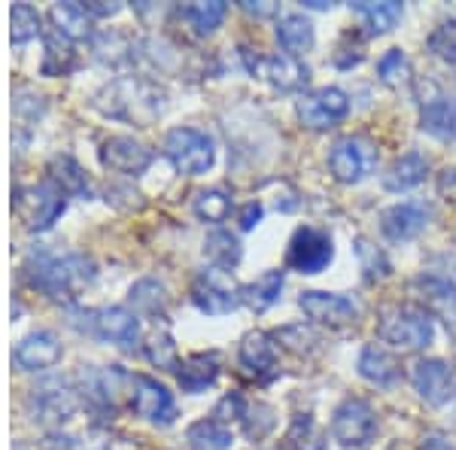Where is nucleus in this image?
<instances>
[{
  "mask_svg": "<svg viewBox=\"0 0 456 450\" xmlns=\"http://www.w3.org/2000/svg\"><path fill=\"white\" fill-rule=\"evenodd\" d=\"M64 192L55 186L53 180L40 183L37 189H31V198H25V219H28V228L31 232H43L55 223L58 217L64 213Z\"/></svg>",
  "mask_w": 456,
  "mask_h": 450,
  "instance_id": "21",
  "label": "nucleus"
},
{
  "mask_svg": "<svg viewBox=\"0 0 456 450\" xmlns=\"http://www.w3.org/2000/svg\"><path fill=\"white\" fill-rule=\"evenodd\" d=\"M259 219H262V204L259 201L244 204V208H240V213H238V223H240V228H244V232H249V228L259 225Z\"/></svg>",
  "mask_w": 456,
  "mask_h": 450,
  "instance_id": "44",
  "label": "nucleus"
},
{
  "mask_svg": "<svg viewBox=\"0 0 456 450\" xmlns=\"http://www.w3.org/2000/svg\"><path fill=\"white\" fill-rule=\"evenodd\" d=\"M244 61L253 77H262L268 79L274 88H281V92H301L307 83H311V68H307L301 58L296 55H253L249 49H244Z\"/></svg>",
  "mask_w": 456,
  "mask_h": 450,
  "instance_id": "10",
  "label": "nucleus"
},
{
  "mask_svg": "<svg viewBox=\"0 0 456 450\" xmlns=\"http://www.w3.org/2000/svg\"><path fill=\"white\" fill-rule=\"evenodd\" d=\"M176 378L186 393H204L219 378V356L216 353H195V356L183 359Z\"/></svg>",
  "mask_w": 456,
  "mask_h": 450,
  "instance_id": "24",
  "label": "nucleus"
},
{
  "mask_svg": "<svg viewBox=\"0 0 456 450\" xmlns=\"http://www.w3.org/2000/svg\"><path fill=\"white\" fill-rule=\"evenodd\" d=\"M143 353L152 365L161 372H180V356H176V344L167 331H152L143 344Z\"/></svg>",
  "mask_w": 456,
  "mask_h": 450,
  "instance_id": "36",
  "label": "nucleus"
},
{
  "mask_svg": "<svg viewBox=\"0 0 456 450\" xmlns=\"http://www.w3.org/2000/svg\"><path fill=\"white\" fill-rule=\"evenodd\" d=\"M432 210L426 208L423 201H402L393 204L380 213V232H384L387 241L393 243H404V241H414L417 234L429 225Z\"/></svg>",
  "mask_w": 456,
  "mask_h": 450,
  "instance_id": "16",
  "label": "nucleus"
},
{
  "mask_svg": "<svg viewBox=\"0 0 456 450\" xmlns=\"http://www.w3.org/2000/svg\"><path fill=\"white\" fill-rule=\"evenodd\" d=\"M429 49L441 58V61L456 64V19L441 21L436 31L429 34Z\"/></svg>",
  "mask_w": 456,
  "mask_h": 450,
  "instance_id": "43",
  "label": "nucleus"
},
{
  "mask_svg": "<svg viewBox=\"0 0 456 450\" xmlns=\"http://www.w3.org/2000/svg\"><path fill=\"white\" fill-rule=\"evenodd\" d=\"M378 335L402 350H423L436 338L432 316L417 305H387L378 314Z\"/></svg>",
  "mask_w": 456,
  "mask_h": 450,
  "instance_id": "3",
  "label": "nucleus"
},
{
  "mask_svg": "<svg viewBox=\"0 0 456 450\" xmlns=\"http://www.w3.org/2000/svg\"><path fill=\"white\" fill-rule=\"evenodd\" d=\"M204 256H208V262L213 265V268L232 271L234 265L244 259V247H240V241L234 238L232 232L216 228V232H210L208 241H204Z\"/></svg>",
  "mask_w": 456,
  "mask_h": 450,
  "instance_id": "30",
  "label": "nucleus"
},
{
  "mask_svg": "<svg viewBox=\"0 0 456 450\" xmlns=\"http://www.w3.org/2000/svg\"><path fill=\"white\" fill-rule=\"evenodd\" d=\"M420 128L438 140H456V101L436 98L420 110Z\"/></svg>",
  "mask_w": 456,
  "mask_h": 450,
  "instance_id": "27",
  "label": "nucleus"
},
{
  "mask_svg": "<svg viewBox=\"0 0 456 450\" xmlns=\"http://www.w3.org/2000/svg\"><path fill=\"white\" fill-rule=\"evenodd\" d=\"M356 256L359 262H362V271H365V280H384L389 277V259L384 253H380L378 247H374L371 241L365 238H356Z\"/></svg>",
  "mask_w": 456,
  "mask_h": 450,
  "instance_id": "42",
  "label": "nucleus"
},
{
  "mask_svg": "<svg viewBox=\"0 0 456 450\" xmlns=\"http://www.w3.org/2000/svg\"><path fill=\"white\" fill-rule=\"evenodd\" d=\"M165 156L171 159V165L180 174L198 176V174H208L210 168H213L216 150H213V140L204 135L201 128H189V125H180V128L167 131Z\"/></svg>",
  "mask_w": 456,
  "mask_h": 450,
  "instance_id": "4",
  "label": "nucleus"
},
{
  "mask_svg": "<svg viewBox=\"0 0 456 450\" xmlns=\"http://www.w3.org/2000/svg\"><path fill=\"white\" fill-rule=\"evenodd\" d=\"M378 165V150L369 137L362 135H347L341 140H335L332 152H329V171L338 183L344 186H356L365 176L374 171Z\"/></svg>",
  "mask_w": 456,
  "mask_h": 450,
  "instance_id": "6",
  "label": "nucleus"
},
{
  "mask_svg": "<svg viewBox=\"0 0 456 450\" xmlns=\"http://www.w3.org/2000/svg\"><path fill=\"white\" fill-rule=\"evenodd\" d=\"M359 378L374 383V387H393L399 380L402 368H399V359L393 356L389 350L378 344H369L362 353H359Z\"/></svg>",
  "mask_w": 456,
  "mask_h": 450,
  "instance_id": "22",
  "label": "nucleus"
},
{
  "mask_svg": "<svg viewBox=\"0 0 456 450\" xmlns=\"http://www.w3.org/2000/svg\"><path fill=\"white\" fill-rule=\"evenodd\" d=\"M335 256L332 247V234L326 228L316 225H301L289 241V250H286V265L298 274H320V271L329 268Z\"/></svg>",
  "mask_w": 456,
  "mask_h": 450,
  "instance_id": "8",
  "label": "nucleus"
},
{
  "mask_svg": "<svg viewBox=\"0 0 456 450\" xmlns=\"http://www.w3.org/2000/svg\"><path fill=\"white\" fill-rule=\"evenodd\" d=\"M53 25L55 34H61L64 40H86L92 34V21H88V12L83 10V4H55L53 6Z\"/></svg>",
  "mask_w": 456,
  "mask_h": 450,
  "instance_id": "31",
  "label": "nucleus"
},
{
  "mask_svg": "<svg viewBox=\"0 0 456 450\" xmlns=\"http://www.w3.org/2000/svg\"><path fill=\"white\" fill-rule=\"evenodd\" d=\"M378 73H380V79H384L387 86L402 88L411 79L408 55H404L402 49H387V53L380 55V61H378Z\"/></svg>",
  "mask_w": 456,
  "mask_h": 450,
  "instance_id": "39",
  "label": "nucleus"
},
{
  "mask_svg": "<svg viewBox=\"0 0 456 450\" xmlns=\"http://www.w3.org/2000/svg\"><path fill=\"white\" fill-rule=\"evenodd\" d=\"M83 10L88 12V19H107V16H116L119 12V4H83Z\"/></svg>",
  "mask_w": 456,
  "mask_h": 450,
  "instance_id": "45",
  "label": "nucleus"
},
{
  "mask_svg": "<svg viewBox=\"0 0 456 450\" xmlns=\"http://www.w3.org/2000/svg\"><path fill=\"white\" fill-rule=\"evenodd\" d=\"M438 189L444 192H451V195H456V168H447L444 174H441V180H438Z\"/></svg>",
  "mask_w": 456,
  "mask_h": 450,
  "instance_id": "47",
  "label": "nucleus"
},
{
  "mask_svg": "<svg viewBox=\"0 0 456 450\" xmlns=\"http://www.w3.org/2000/svg\"><path fill=\"white\" fill-rule=\"evenodd\" d=\"M423 450H453V447L447 445V438H441V435H429V438H426V445H423Z\"/></svg>",
  "mask_w": 456,
  "mask_h": 450,
  "instance_id": "48",
  "label": "nucleus"
},
{
  "mask_svg": "<svg viewBox=\"0 0 456 450\" xmlns=\"http://www.w3.org/2000/svg\"><path fill=\"white\" fill-rule=\"evenodd\" d=\"M411 290H414L417 301H420L426 314L441 316L447 326L456 323V283H451V280L441 274H432V271H423V274L414 277Z\"/></svg>",
  "mask_w": 456,
  "mask_h": 450,
  "instance_id": "15",
  "label": "nucleus"
},
{
  "mask_svg": "<svg viewBox=\"0 0 456 450\" xmlns=\"http://www.w3.org/2000/svg\"><path fill=\"white\" fill-rule=\"evenodd\" d=\"M10 25H12V43H28L40 34V12L31 4H16L10 12Z\"/></svg>",
  "mask_w": 456,
  "mask_h": 450,
  "instance_id": "40",
  "label": "nucleus"
},
{
  "mask_svg": "<svg viewBox=\"0 0 456 450\" xmlns=\"http://www.w3.org/2000/svg\"><path fill=\"white\" fill-rule=\"evenodd\" d=\"M28 405H31V411L40 420H55L58 423V420H68L73 414L77 398H73V389H68V383L53 378V380H43L40 387L34 389Z\"/></svg>",
  "mask_w": 456,
  "mask_h": 450,
  "instance_id": "20",
  "label": "nucleus"
},
{
  "mask_svg": "<svg viewBox=\"0 0 456 450\" xmlns=\"http://www.w3.org/2000/svg\"><path fill=\"white\" fill-rule=\"evenodd\" d=\"M350 10L369 25L371 34H389L404 16V4H399V0H384V4L359 0V4H350Z\"/></svg>",
  "mask_w": 456,
  "mask_h": 450,
  "instance_id": "28",
  "label": "nucleus"
},
{
  "mask_svg": "<svg viewBox=\"0 0 456 450\" xmlns=\"http://www.w3.org/2000/svg\"><path fill=\"white\" fill-rule=\"evenodd\" d=\"M79 326H83L88 335L98 338V341H110L119 347H134L137 335H141V326H137V316L125 307H94V311L79 314Z\"/></svg>",
  "mask_w": 456,
  "mask_h": 450,
  "instance_id": "11",
  "label": "nucleus"
},
{
  "mask_svg": "<svg viewBox=\"0 0 456 450\" xmlns=\"http://www.w3.org/2000/svg\"><path fill=\"white\" fill-rule=\"evenodd\" d=\"M411 383H414L417 396L432 408L447 405L456 393V374L444 359H417L411 365Z\"/></svg>",
  "mask_w": 456,
  "mask_h": 450,
  "instance_id": "14",
  "label": "nucleus"
},
{
  "mask_svg": "<svg viewBox=\"0 0 456 450\" xmlns=\"http://www.w3.org/2000/svg\"><path fill=\"white\" fill-rule=\"evenodd\" d=\"M298 307L305 311V316L316 326H329V329H341L356 323L359 307L356 301L347 299V295H338V292H320V290H307L301 292Z\"/></svg>",
  "mask_w": 456,
  "mask_h": 450,
  "instance_id": "12",
  "label": "nucleus"
},
{
  "mask_svg": "<svg viewBox=\"0 0 456 450\" xmlns=\"http://www.w3.org/2000/svg\"><path fill=\"white\" fill-rule=\"evenodd\" d=\"M77 64V53H73L70 40H64L61 34L46 37V55H43V73L46 77H64Z\"/></svg>",
  "mask_w": 456,
  "mask_h": 450,
  "instance_id": "34",
  "label": "nucleus"
},
{
  "mask_svg": "<svg viewBox=\"0 0 456 450\" xmlns=\"http://www.w3.org/2000/svg\"><path fill=\"white\" fill-rule=\"evenodd\" d=\"M378 435V414H374L371 402L365 398H344L332 414V438L347 450L369 447Z\"/></svg>",
  "mask_w": 456,
  "mask_h": 450,
  "instance_id": "5",
  "label": "nucleus"
},
{
  "mask_svg": "<svg viewBox=\"0 0 456 450\" xmlns=\"http://www.w3.org/2000/svg\"><path fill=\"white\" fill-rule=\"evenodd\" d=\"M180 16L195 28L198 34H213L223 19L228 16V4L225 0H210V4H189L180 10Z\"/></svg>",
  "mask_w": 456,
  "mask_h": 450,
  "instance_id": "33",
  "label": "nucleus"
},
{
  "mask_svg": "<svg viewBox=\"0 0 456 450\" xmlns=\"http://www.w3.org/2000/svg\"><path fill=\"white\" fill-rule=\"evenodd\" d=\"M347 113H350V98H347V92L338 86L314 88V92H307L305 98L298 101V119L311 131L335 128L338 122L347 119Z\"/></svg>",
  "mask_w": 456,
  "mask_h": 450,
  "instance_id": "9",
  "label": "nucleus"
},
{
  "mask_svg": "<svg viewBox=\"0 0 456 450\" xmlns=\"http://www.w3.org/2000/svg\"><path fill=\"white\" fill-rule=\"evenodd\" d=\"M131 408H134L137 417L159 426L174 423L176 417V402L167 393V387L159 383L156 378H146V374H134L131 378Z\"/></svg>",
  "mask_w": 456,
  "mask_h": 450,
  "instance_id": "13",
  "label": "nucleus"
},
{
  "mask_svg": "<svg viewBox=\"0 0 456 450\" xmlns=\"http://www.w3.org/2000/svg\"><path fill=\"white\" fill-rule=\"evenodd\" d=\"M189 438V447L192 450H225L232 447V430L225 423H219L216 417H208V420H198V423L189 426L186 432Z\"/></svg>",
  "mask_w": 456,
  "mask_h": 450,
  "instance_id": "32",
  "label": "nucleus"
},
{
  "mask_svg": "<svg viewBox=\"0 0 456 450\" xmlns=\"http://www.w3.org/2000/svg\"><path fill=\"white\" fill-rule=\"evenodd\" d=\"M101 113L113 116V119H125V122H137L146 125L165 110V92L156 88L152 83H143V79H116L110 83L104 92L94 98Z\"/></svg>",
  "mask_w": 456,
  "mask_h": 450,
  "instance_id": "1",
  "label": "nucleus"
},
{
  "mask_svg": "<svg viewBox=\"0 0 456 450\" xmlns=\"http://www.w3.org/2000/svg\"><path fill=\"white\" fill-rule=\"evenodd\" d=\"M286 447L289 450H322L326 441H322V432L316 426V420L311 414H296L286 430Z\"/></svg>",
  "mask_w": 456,
  "mask_h": 450,
  "instance_id": "35",
  "label": "nucleus"
},
{
  "mask_svg": "<svg viewBox=\"0 0 456 450\" xmlns=\"http://www.w3.org/2000/svg\"><path fill=\"white\" fill-rule=\"evenodd\" d=\"M31 274V286L40 292H46L49 299H77V292L86 283L94 280V262L83 253H68V256H40L34 268H28Z\"/></svg>",
  "mask_w": 456,
  "mask_h": 450,
  "instance_id": "2",
  "label": "nucleus"
},
{
  "mask_svg": "<svg viewBox=\"0 0 456 450\" xmlns=\"http://www.w3.org/2000/svg\"><path fill=\"white\" fill-rule=\"evenodd\" d=\"M195 217L204 219V223H225L228 213H232V198L225 195L223 189H204L195 195Z\"/></svg>",
  "mask_w": 456,
  "mask_h": 450,
  "instance_id": "37",
  "label": "nucleus"
},
{
  "mask_svg": "<svg viewBox=\"0 0 456 450\" xmlns=\"http://www.w3.org/2000/svg\"><path fill=\"white\" fill-rule=\"evenodd\" d=\"M238 363L247 374H253L256 380H271L277 378V341L274 335H265V331H247L240 338L238 347Z\"/></svg>",
  "mask_w": 456,
  "mask_h": 450,
  "instance_id": "17",
  "label": "nucleus"
},
{
  "mask_svg": "<svg viewBox=\"0 0 456 450\" xmlns=\"http://www.w3.org/2000/svg\"><path fill=\"white\" fill-rule=\"evenodd\" d=\"M240 10L249 12V16H259V19H265V16H274L277 6H274V4H265V6H259V4H253V0H244V4H240Z\"/></svg>",
  "mask_w": 456,
  "mask_h": 450,
  "instance_id": "46",
  "label": "nucleus"
},
{
  "mask_svg": "<svg viewBox=\"0 0 456 450\" xmlns=\"http://www.w3.org/2000/svg\"><path fill=\"white\" fill-rule=\"evenodd\" d=\"M307 10H332V4H326V0H305Z\"/></svg>",
  "mask_w": 456,
  "mask_h": 450,
  "instance_id": "49",
  "label": "nucleus"
},
{
  "mask_svg": "<svg viewBox=\"0 0 456 450\" xmlns=\"http://www.w3.org/2000/svg\"><path fill=\"white\" fill-rule=\"evenodd\" d=\"M240 290H244V286L234 283V277L228 274V271L204 268V271H198L192 280V301L201 314L223 316V314H232L238 305H244Z\"/></svg>",
  "mask_w": 456,
  "mask_h": 450,
  "instance_id": "7",
  "label": "nucleus"
},
{
  "mask_svg": "<svg viewBox=\"0 0 456 450\" xmlns=\"http://www.w3.org/2000/svg\"><path fill=\"white\" fill-rule=\"evenodd\" d=\"M277 344H283L289 353H296V356H311V353L320 350V335L311 329V326H283L281 331L274 335Z\"/></svg>",
  "mask_w": 456,
  "mask_h": 450,
  "instance_id": "38",
  "label": "nucleus"
},
{
  "mask_svg": "<svg viewBox=\"0 0 456 450\" xmlns=\"http://www.w3.org/2000/svg\"><path fill=\"white\" fill-rule=\"evenodd\" d=\"M314 25L307 16H298V12H289V16H283L277 21V43L286 49V55H305L314 49Z\"/></svg>",
  "mask_w": 456,
  "mask_h": 450,
  "instance_id": "26",
  "label": "nucleus"
},
{
  "mask_svg": "<svg viewBox=\"0 0 456 450\" xmlns=\"http://www.w3.org/2000/svg\"><path fill=\"white\" fill-rule=\"evenodd\" d=\"M429 174V161H426L423 152H404L387 168L384 174V189L387 192H408L414 186H420Z\"/></svg>",
  "mask_w": 456,
  "mask_h": 450,
  "instance_id": "23",
  "label": "nucleus"
},
{
  "mask_svg": "<svg viewBox=\"0 0 456 450\" xmlns=\"http://www.w3.org/2000/svg\"><path fill=\"white\" fill-rule=\"evenodd\" d=\"M281 292H283V271L271 268V271H262L253 283H247L244 290H240V299H244V305L249 311L265 314L268 307H274L277 301H281Z\"/></svg>",
  "mask_w": 456,
  "mask_h": 450,
  "instance_id": "25",
  "label": "nucleus"
},
{
  "mask_svg": "<svg viewBox=\"0 0 456 450\" xmlns=\"http://www.w3.org/2000/svg\"><path fill=\"white\" fill-rule=\"evenodd\" d=\"M58 359H61V341L53 331H31L28 338H21L12 353V363L21 372H46V368L58 365Z\"/></svg>",
  "mask_w": 456,
  "mask_h": 450,
  "instance_id": "18",
  "label": "nucleus"
},
{
  "mask_svg": "<svg viewBox=\"0 0 456 450\" xmlns=\"http://www.w3.org/2000/svg\"><path fill=\"white\" fill-rule=\"evenodd\" d=\"M101 161H104L110 171L143 174L146 168L152 165V152L134 137H110L107 143L101 146Z\"/></svg>",
  "mask_w": 456,
  "mask_h": 450,
  "instance_id": "19",
  "label": "nucleus"
},
{
  "mask_svg": "<svg viewBox=\"0 0 456 450\" xmlns=\"http://www.w3.org/2000/svg\"><path fill=\"white\" fill-rule=\"evenodd\" d=\"M49 180H53L64 195H79V198L92 195V186H88L86 171L79 168V161L70 159V156H55L53 159V165H49Z\"/></svg>",
  "mask_w": 456,
  "mask_h": 450,
  "instance_id": "29",
  "label": "nucleus"
},
{
  "mask_svg": "<svg viewBox=\"0 0 456 450\" xmlns=\"http://www.w3.org/2000/svg\"><path fill=\"white\" fill-rule=\"evenodd\" d=\"M131 305L141 314H159L165 307V286L152 277L141 280V283L131 286Z\"/></svg>",
  "mask_w": 456,
  "mask_h": 450,
  "instance_id": "41",
  "label": "nucleus"
}]
</instances>
